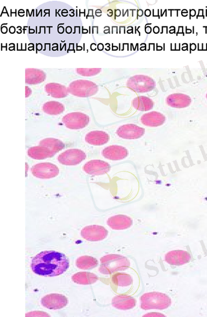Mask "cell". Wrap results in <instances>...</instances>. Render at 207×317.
Returning <instances> with one entry per match:
<instances>
[{"label": "cell", "instance_id": "1", "mask_svg": "<svg viewBox=\"0 0 207 317\" xmlns=\"http://www.w3.org/2000/svg\"><path fill=\"white\" fill-rule=\"evenodd\" d=\"M70 267V262L64 253L55 251H43L32 259V271L40 276L54 277L62 275Z\"/></svg>", "mask_w": 207, "mask_h": 317}, {"label": "cell", "instance_id": "2", "mask_svg": "<svg viewBox=\"0 0 207 317\" xmlns=\"http://www.w3.org/2000/svg\"><path fill=\"white\" fill-rule=\"evenodd\" d=\"M130 266L126 257L118 254H108L101 259L100 273L109 275L117 271H124Z\"/></svg>", "mask_w": 207, "mask_h": 317}, {"label": "cell", "instance_id": "3", "mask_svg": "<svg viewBox=\"0 0 207 317\" xmlns=\"http://www.w3.org/2000/svg\"><path fill=\"white\" fill-rule=\"evenodd\" d=\"M141 307L143 310H166L171 305V300L165 294L152 292L144 294L140 299Z\"/></svg>", "mask_w": 207, "mask_h": 317}, {"label": "cell", "instance_id": "4", "mask_svg": "<svg viewBox=\"0 0 207 317\" xmlns=\"http://www.w3.org/2000/svg\"><path fill=\"white\" fill-rule=\"evenodd\" d=\"M72 95L80 98H89L96 95L99 87L96 83L87 80H77L72 82L68 88Z\"/></svg>", "mask_w": 207, "mask_h": 317}, {"label": "cell", "instance_id": "5", "mask_svg": "<svg viewBox=\"0 0 207 317\" xmlns=\"http://www.w3.org/2000/svg\"><path fill=\"white\" fill-rule=\"evenodd\" d=\"M127 87L135 92L143 93L153 90L156 87V83L149 76L136 75L128 80Z\"/></svg>", "mask_w": 207, "mask_h": 317}, {"label": "cell", "instance_id": "6", "mask_svg": "<svg viewBox=\"0 0 207 317\" xmlns=\"http://www.w3.org/2000/svg\"><path fill=\"white\" fill-rule=\"evenodd\" d=\"M65 126L71 130H81L88 126L90 116L81 112H73L65 115L62 118Z\"/></svg>", "mask_w": 207, "mask_h": 317}, {"label": "cell", "instance_id": "7", "mask_svg": "<svg viewBox=\"0 0 207 317\" xmlns=\"http://www.w3.org/2000/svg\"><path fill=\"white\" fill-rule=\"evenodd\" d=\"M34 177L41 179L54 178L59 174V169L55 164L51 162H41L34 165L31 169Z\"/></svg>", "mask_w": 207, "mask_h": 317}, {"label": "cell", "instance_id": "8", "mask_svg": "<svg viewBox=\"0 0 207 317\" xmlns=\"http://www.w3.org/2000/svg\"><path fill=\"white\" fill-rule=\"evenodd\" d=\"M86 158V153L83 150L78 149H71L60 154L57 160L60 164L64 166H73L80 164Z\"/></svg>", "mask_w": 207, "mask_h": 317}, {"label": "cell", "instance_id": "9", "mask_svg": "<svg viewBox=\"0 0 207 317\" xmlns=\"http://www.w3.org/2000/svg\"><path fill=\"white\" fill-rule=\"evenodd\" d=\"M145 133L144 128L133 124H127L119 126L116 131L119 138L127 140L139 139Z\"/></svg>", "mask_w": 207, "mask_h": 317}, {"label": "cell", "instance_id": "10", "mask_svg": "<svg viewBox=\"0 0 207 317\" xmlns=\"http://www.w3.org/2000/svg\"><path fill=\"white\" fill-rule=\"evenodd\" d=\"M107 235V230L99 225L88 226L84 227L81 231L82 237L90 242L102 241L105 239Z\"/></svg>", "mask_w": 207, "mask_h": 317}, {"label": "cell", "instance_id": "11", "mask_svg": "<svg viewBox=\"0 0 207 317\" xmlns=\"http://www.w3.org/2000/svg\"><path fill=\"white\" fill-rule=\"evenodd\" d=\"M110 170V166L106 161L92 160L86 162L83 167L84 172L90 175L100 176L107 174Z\"/></svg>", "mask_w": 207, "mask_h": 317}, {"label": "cell", "instance_id": "12", "mask_svg": "<svg viewBox=\"0 0 207 317\" xmlns=\"http://www.w3.org/2000/svg\"><path fill=\"white\" fill-rule=\"evenodd\" d=\"M43 307L50 310H61L68 304V299L62 295L53 294L47 295L41 299Z\"/></svg>", "mask_w": 207, "mask_h": 317}, {"label": "cell", "instance_id": "13", "mask_svg": "<svg viewBox=\"0 0 207 317\" xmlns=\"http://www.w3.org/2000/svg\"><path fill=\"white\" fill-rule=\"evenodd\" d=\"M102 155L105 159L109 160H122L127 157L128 151L122 145H111L103 149Z\"/></svg>", "mask_w": 207, "mask_h": 317}, {"label": "cell", "instance_id": "14", "mask_svg": "<svg viewBox=\"0 0 207 317\" xmlns=\"http://www.w3.org/2000/svg\"><path fill=\"white\" fill-rule=\"evenodd\" d=\"M192 257L187 251L175 250L168 253L165 257L166 261L170 265L180 266L191 261Z\"/></svg>", "mask_w": 207, "mask_h": 317}, {"label": "cell", "instance_id": "15", "mask_svg": "<svg viewBox=\"0 0 207 317\" xmlns=\"http://www.w3.org/2000/svg\"><path fill=\"white\" fill-rule=\"evenodd\" d=\"M166 103L171 107L183 108L191 106L192 99L184 94L174 93L167 98Z\"/></svg>", "mask_w": 207, "mask_h": 317}, {"label": "cell", "instance_id": "16", "mask_svg": "<svg viewBox=\"0 0 207 317\" xmlns=\"http://www.w3.org/2000/svg\"><path fill=\"white\" fill-rule=\"evenodd\" d=\"M107 225L114 230H124L130 227L133 224L132 219L124 215H117L108 219Z\"/></svg>", "mask_w": 207, "mask_h": 317}, {"label": "cell", "instance_id": "17", "mask_svg": "<svg viewBox=\"0 0 207 317\" xmlns=\"http://www.w3.org/2000/svg\"><path fill=\"white\" fill-rule=\"evenodd\" d=\"M110 137L106 132L92 131L86 135L85 140L88 144L95 146H101L106 144L109 141Z\"/></svg>", "mask_w": 207, "mask_h": 317}, {"label": "cell", "instance_id": "18", "mask_svg": "<svg viewBox=\"0 0 207 317\" xmlns=\"http://www.w3.org/2000/svg\"><path fill=\"white\" fill-rule=\"evenodd\" d=\"M141 122L145 126L158 127L165 123L166 116L160 112L153 111L143 114L141 117Z\"/></svg>", "mask_w": 207, "mask_h": 317}, {"label": "cell", "instance_id": "19", "mask_svg": "<svg viewBox=\"0 0 207 317\" xmlns=\"http://www.w3.org/2000/svg\"><path fill=\"white\" fill-rule=\"evenodd\" d=\"M112 305L119 310H129L135 307L136 301L134 298L129 296H117L112 300Z\"/></svg>", "mask_w": 207, "mask_h": 317}, {"label": "cell", "instance_id": "20", "mask_svg": "<svg viewBox=\"0 0 207 317\" xmlns=\"http://www.w3.org/2000/svg\"><path fill=\"white\" fill-rule=\"evenodd\" d=\"M46 79V74L40 70L36 68H27L25 69V83L29 85L39 84L44 82Z\"/></svg>", "mask_w": 207, "mask_h": 317}, {"label": "cell", "instance_id": "21", "mask_svg": "<svg viewBox=\"0 0 207 317\" xmlns=\"http://www.w3.org/2000/svg\"><path fill=\"white\" fill-rule=\"evenodd\" d=\"M45 90L49 96L54 98L62 99L68 96V88L62 84L55 83H49L46 85Z\"/></svg>", "mask_w": 207, "mask_h": 317}, {"label": "cell", "instance_id": "22", "mask_svg": "<svg viewBox=\"0 0 207 317\" xmlns=\"http://www.w3.org/2000/svg\"><path fill=\"white\" fill-rule=\"evenodd\" d=\"M27 153L29 157L38 160H45L55 156L49 149L41 145L29 148Z\"/></svg>", "mask_w": 207, "mask_h": 317}, {"label": "cell", "instance_id": "23", "mask_svg": "<svg viewBox=\"0 0 207 317\" xmlns=\"http://www.w3.org/2000/svg\"><path fill=\"white\" fill-rule=\"evenodd\" d=\"M72 280L77 284L90 285L95 284L99 280V277L95 274L88 272H78L72 277Z\"/></svg>", "mask_w": 207, "mask_h": 317}, {"label": "cell", "instance_id": "24", "mask_svg": "<svg viewBox=\"0 0 207 317\" xmlns=\"http://www.w3.org/2000/svg\"><path fill=\"white\" fill-rule=\"evenodd\" d=\"M64 106L59 102L49 101L43 105L42 109L44 112L50 115L61 114L65 110Z\"/></svg>", "mask_w": 207, "mask_h": 317}, {"label": "cell", "instance_id": "25", "mask_svg": "<svg viewBox=\"0 0 207 317\" xmlns=\"http://www.w3.org/2000/svg\"><path fill=\"white\" fill-rule=\"evenodd\" d=\"M39 145L47 148L54 155L63 150L65 147V145L62 141L55 138L43 139L40 142Z\"/></svg>", "mask_w": 207, "mask_h": 317}, {"label": "cell", "instance_id": "26", "mask_svg": "<svg viewBox=\"0 0 207 317\" xmlns=\"http://www.w3.org/2000/svg\"><path fill=\"white\" fill-rule=\"evenodd\" d=\"M78 268L82 270H92L98 266L99 261L93 257L83 256L78 258L76 262Z\"/></svg>", "mask_w": 207, "mask_h": 317}, {"label": "cell", "instance_id": "27", "mask_svg": "<svg viewBox=\"0 0 207 317\" xmlns=\"http://www.w3.org/2000/svg\"><path fill=\"white\" fill-rule=\"evenodd\" d=\"M133 107L140 111H148L153 107V101L146 97L140 96L135 98L132 101Z\"/></svg>", "mask_w": 207, "mask_h": 317}, {"label": "cell", "instance_id": "28", "mask_svg": "<svg viewBox=\"0 0 207 317\" xmlns=\"http://www.w3.org/2000/svg\"><path fill=\"white\" fill-rule=\"evenodd\" d=\"M112 282L118 287H125L132 285L133 279L128 274L117 273L112 277Z\"/></svg>", "mask_w": 207, "mask_h": 317}, {"label": "cell", "instance_id": "29", "mask_svg": "<svg viewBox=\"0 0 207 317\" xmlns=\"http://www.w3.org/2000/svg\"><path fill=\"white\" fill-rule=\"evenodd\" d=\"M101 71V68H77L76 70L78 74L88 77L98 75Z\"/></svg>", "mask_w": 207, "mask_h": 317}, {"label": "cell", "instance_id": "30", "mask_svg": "<svg viewBox=\"0 0 207 317\" xmlns=\"http://www.w3.org/2000/svg\"><path fill=\"white\" fill-rule=\"evenodd\" d=\"M32 94V91L31 89H30L28 87H25V98H27L29 97Z\"/></svg>", "mask_w": 207, "mask_h": 317}, {"label": "cell", "instance_id": "31", "mask_svg": "<svg viewBox=\"0 0 207 317\" xmlns=\"http://www.w3.org/2000/svg\"><path fill=\"white\" fill-rule=\"evenodd\" d=\"M207 99V96H206Z\"/></svg>", "mask_w": 207, "mask_h": 317}]
</instances>
